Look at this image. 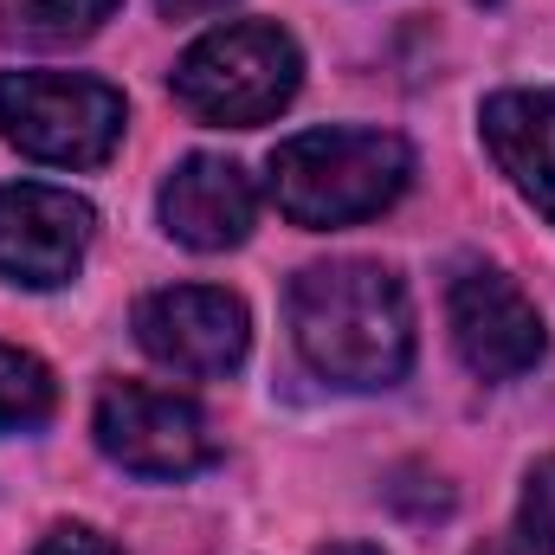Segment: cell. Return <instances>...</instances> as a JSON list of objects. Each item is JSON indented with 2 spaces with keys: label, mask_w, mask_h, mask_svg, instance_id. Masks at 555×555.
Returning a JSON list of instances; mask_svg holds the SVG:
<instances>
[{
  "label": "cell",
  "mask_w": 555,
  "mask_h": 555,
  "mask_svg": "<svg viewBox=\"0 0 555 555\" xmlns=\"http://www.w3.org/2000/svg\"><path fill=\"white\" fill-rule=\"evenodd\" d=\"M259 220V194L253 175L227 155H188L168 181H162V227L168 240L194 246V253H227L253 233Z\"/></svg>",
  "instance_id": "cell-9"
},
{
  "label": "cell",
  "mask_w": 555,
  "mask_h": 555,
  "mask_svg": "<svg viewBox=\"0 0 555 555\" xmlns=\"http://www.w3.org/2000/svg\"><path fill=\"white\" fill-rule=\"evenodd\" d=\"M485 142L511 188L555 220V91H498L485 104Z\"/></svg>",
  "instance_id": "cell-10"
},
{
  "label": "cell",
  "mask_w": 555,
  "mask_h": 555,
  "mask_svg": "<svg viewBox=\"0 0 555 555\" xmlns=\"http://www.w3.org/2000/svg\"><path fill=\"white\" fill-rule=\"evenodd\" d=\"M59 408V382L39 356L0 343V433H33Z\"/></svg>",
  "instance_id": "cell-12"
},
{
  "label": "cell",
  "mask_w": 555,
  "mask_h": 555,
  "mask_svg": "<svg viewBox=\"0 0 555 555\" xmlns=\"http://www.w3.org/2000/svg\"><path fill=\"white\" fill-rule=\"evenodd\" d=\"M33 555H124V550H117L111 537L85 530V524H59V530H52V537H46Z\"/></svg>",
  "instance_id": "cell-14"
},
{
  "label": "cell",
  "mask_w": 555,
  "mask_h": 555,
  "mask_svg": "<svg viewBox=\"0 0 555 555\" xmlns=\"http://www.w3.org/2000/svg\"><path fill=\"white\" fill-rule=\"evenodd\" d=\"M446 317H452V343H459L465 369L485 375V382H511V375L537 369V356H543L537 304L504 272H491V266H472V272L452 278Z\"/></svg>",
  "instance_id": "cell-8"
},
{
  "label": "cell",
  "mask_w": 555,
  "mask_h": 555,
  "mask_svg": "<svg viewBox=\"0 0 555 555\" xmlns=\"http://www.w3.org/2000/svg\"><path fill=\"white\" fill-rule=\"evenodd\" d=\"M524 543L555 555V459H543L524 485Z\"/></svg>",
  "instance_id": "cell-13"
},
{
  "label": "cell",
  "mask_w": 555,
  "mask_h": 555,
  "mask_svg": "<svg viewBox=\"0 0 555 555\" xmlns=\"http://www.w3.org/2000/svg\"><path fill=\"white\" fill-rule=\"evenodd\" d=\"M91 233H98V214L72 188H46V181L0 188V278L7 284H26V291L72 284L91 253Z\"/></svg>",
  "instance_id": "cell-7"
},
{
  "label": "cell",
  "mask_w": 555,
  "mask_h": 555,
  "mask_svg": "<svg viewBox=\"0 0 555 555\" xmlns=\"http://www.w3.org/2000/svg\"><path fill=\"white\" fill-rule=\"evenodd\" d=\"M414 155L388 130H304L272 149V201L297 227H356L408 194Z\"/></svg>",
  "instance_id": "cell-2"
},
{
  "label": "cell",
  "mask_w": 555,
  "mask_h": 555,
  "mask_svg": "<svg viewBox=\"0 0 555 555\" xmlns=\"http://www.w3.org/2000/svg\"><path fill=\"white\" fill-rule=\"evenodd\" d=\"M124 91L85 72H0V130L52 168H98L124 142Z\"/></svg>",
  "instance_id": "cell-4"
},
{
  "label": "cell",
  "mask_w": 555,
  "mask_h": 555,
  "mask_svg": "<svg viewBox=\"0 0 555 555\" xmlns=\"http://www.w3.org/2000/svg\"><path fill=\"white\" fill-rule=\"evenodd\" d=\"M317 555H382V550H369V543H336V550H317Z\"/></svg>",
  "instance_id": "cell-16"
},
{
  "label": "cell",
  "mask_w": 555,
  "mask_h": 555,
  "mask_svg": "<svg viewBox=\"0 0 555 555\" xmlns=\"http://www.w3.org/2000/svg\"><path fill=\"white\" fill-rule=\"evenodd\" d=\"M155 7H162L168 20H201V13H220L227 0H155Z\"/></svg>",
  "instance_id": "cell-15"
},
{
  "label": "cell",
  "mask_w": 555,
  "mask_h": 555,
  "mask_svg": "<svg viewBox=\"0 0 555 555\" xmlns=\"http://www.w3.org/2000/svg\"><path fill=\"white\" fill-rule=\"evenodd\" d=\"M478 555H504V550H478Z\"/></svg>",
  "instance_id": "cell-17"
},
{
  "label": "cell",
  "mask_w": 555,
  "mask_h": 555,
  "mask_svg": "<svg viewBox=\"0 0 555 555\" xmlns=\"http://www.w3.org/2000/svg\"><path fill=\"white\" fill-rule=\"evenodd\" d=\"M297 78H304L297 39L272 20H240V26H220V33H207L181 52L175 98L201 124L253 130V124H272L297 98Z\"/></svg>",
  "instance_id": "cell-3"
},
{
  "label": "cell",
  "mask_w": 555,
  "mask_h": 555,
  "mask_svg": "<svg viewBox=\"0 0 555 555\" xmlns=\"http://www.w3.org/2000/svg\"><path fill=\"white\" fill-rule=\"evenodd\" d=\"M124 0H13L0 33L20 39V46H78L91 39Z\"/></svg>",
  "instance_id": "cell-11"
},
{
  "label": "cell",
  "mask_w": 555,
  "mask_h": 555,
  "mask_svg": "<svg viewBox=\"0 0 555 555\" xmlns=\"http://www.w3.org/2000/svg\"><path fill=\"white\" fill-rule=\"evenodd\" d=\"M291 343L336 388H395L414 362V310L388 266L330 259L291 284Z\"/></svg>",
  "instance_id": "cell-1"
},
{
  "label": "cell",
  "mask_w": 555,
  "mask_h": 555,
  "mask_svg": "<svg viewBox=\"0 0 555 555\" xmlns=\"http://www.w3.org/2000/svg\"><path fill=\"white\" fill-rule=\"evenodd\" d=\"M137 343L149 362L207 382V375H233L246 362L253 323H246V304L233 291L168 284V291H149L137 304Z\"/></svg>",
  "instance_id": "cell-6"
},
{
  "label": "cell",
  "mask_w": 555,
  "mask_h": 555,
  "mask_svg": "<svg viewBox=\"0 0 555 555\" xmlns=\"http://www.w3.org/2000/svg\"><path fill=\"white\" fill-rule=\"evenodd\" d=\"M104 459H117L137 478H188L201 465H214V426L194 401L149 388V382H111L98 395L91 420Z\"/></svg>",
  "instance_id": "cell-5"
}]
</instances>
